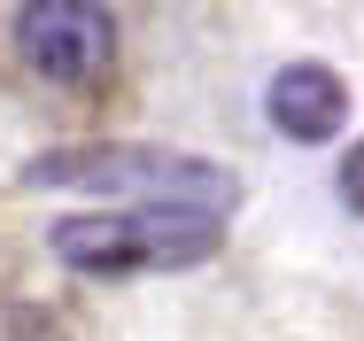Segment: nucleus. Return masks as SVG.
Instances as JSON below:
<instances>
[{
    "label": "nucleus",
    "mask_w": 364,
    "mask_h": 341,
    "mask_svg": "<svg viewBox=\"0 0 364 341\" xmlns=\"http://www.w3.org/2000/svg\"><path fill=\"white\" fill-rule=\"evenodd\" d=\"M93 187V194H117V202H202L225 209L240 187L218 163H194V155H155V147H117V155H55V163H31V187Z\"/></svg>",
    "instance_id": "2"
},
{
    "label": "nucleus",
    "mask_w": 364,
    "mask_h": 341,
    "mask_svg": "<svg viewBox=\"0 0 364 341\" xmlns=\"http://www.w3.org/2000/svg\"><path fill=\"white\" fill-rule=\"evenodd\" d=\"M264 117H272L279 140L318 147V140L341 132L349 85H341V70H326V63H287V70H272V85H264Z\"/></svg>",
    "instance_id": "4"
},
{
    "label": "nucleus",
    "mask_w": 364,
    "mask_h": 341,
    "mask_svg": "<svg viewBox=\"0 0 364 341\" xmlns=\"http://www.w3.org/2000/svg\"><path fill=\"white\" fill-rule=\"evenodd\" d=\"M333 194H341V202L364 217V140L349 147V155H341V171H333Z\"/></svg>",
    "instance_id": "5"
},
{
    "label": "nucleus",
    "mask_w": 364,
    "mask_h": 341,
    "mask_svg": "<svg viewBox=\"0 0 364 341\" xmlns=\"http://www.w3.org/2000/svg\"><path fill=\"white\" fill-rule=\"evenodd\" d=\"M16 47H23V63L39 70V78H55V85H93V78H109V63H117V23H109L101 0H23Z\"/></svg>",
    "instance_id": "3"
},
{
    "label": "nucleus",
    "mask_w": 364,
    "mask_h": 341,
    "mask_svg": "<svg viewBox=\"0 0 364 341\" xmlns=\"http://www.w3.org/2000/svg\"><path fill=\"white\" fill-rule=\"evenodd\" d=\"M55 256L77 272H178L218 248V209L202 202H124L93 217H55Z\"/></svg>",
    "instance_id": "1"
}]
</instances>
